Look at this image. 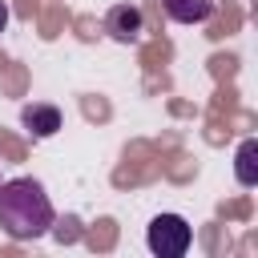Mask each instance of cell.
<instances>
[{
    "instance_id": "6da1fadb",
    "label": "cell",
    "mask_w": 258,
    "mask_h": 258,
    "mask_svg": "<svg viewBox=\"0 0 258 258\" xmlns=\"http://www.w3.org/2000/svg\"><path fill=\"white\" fill-rule=\"evenodd\" d=\"M48 226H52V202L40 181L16 177V181L0 185V230L8 238L28 242V238L48 234Z\"/></svg>"
},
{
    "instance_id": "7a4b0ae2",
    "label": "cell",
    "mask_w": 258,
    "mask_h": 258,
    "mask_svg": "<svg viewBox=\"0 0 258 258\" xmlns=\"http://www.w3.org/2000/svg\"><path fill=\"white\" fill-rule=\"evenodd\" d=\"M145 238H149V250L157 258H181L189 250V242H194V230H189V222L181 214H157L149 222Z\"/></svg>"
},
{
    "instance_id": "3957f363",
    "label": "cell",
    "mask_w": 258,
    "mask_h": 258,
    "mask_svg": "<svg viewBox=\"0 0 258 258\" xmlns=\"http://www.w3.org/2000/svg\"><path fill=\"white\" fill-rule=\"evenodd\" d=\"M24 125L32 137H52L60 129V109L56 105H28L24 109Z\"/></svg>"
},
{
    "instance_id": "277c9868",
    "label": "cell",
    "mask_w": 258,
    "mask_h": 258,
    "mask_svg": "<svg viewBox=\"0 0 258 258\" xmlns=\"http://www.w3.org/2000/svg\"><path fill=\"white\" fill-rule=\"evenodd\" d=\"M165 12L177 20V24H198L214 12V0H165Z\"/></svg>"
},
{
    "instance_id": "5b68a950",
    "label": "cell",
    "mask_w": 258,
    "mask_h": 258,
    "mask_svg": "<svg viewBox=\"0 0 258 258\" xmlns=\"http://www.w3.org/2000/svg\"><path fill=\"white\" fill-rule=\"evenodd\" d=\"M109 24H113V36H117V40H129V36L137 32V12H129V8H117V12L109 16Z\"/></svg>"
},
{
    "instance_id": "8992f818",
    "label": "cell",
    "mask_w": 258,
    "mask_h": 258,
    "mask_svg": "<svg viewBox=\"0 0 258 258\" xmlns=\"http://www.w3.org/2000/svg\"><path fill=\"white\" fill-rule=\"evenodd\" d=\"M250 161H254V141H246L242 153H238V181H242V185H254V169H250Z\"/></svg>"
},
{
    "instance_id": "52a82bcc",
    "label": "cell",
    "mask_w": 258,
    "mask_h": 258,
    "mask_svg": "<svg viewBox=\"0 0 258 258\" xmlns=\"http://www.w3.org/2000/svg\"><path fill=\"white\" fill-rule=\"evenodd\" d=\"M4 24H8V8H4V0H0V32H4Z\"/></svg>"
}]
</instances>
